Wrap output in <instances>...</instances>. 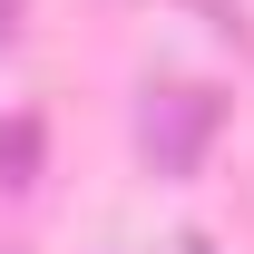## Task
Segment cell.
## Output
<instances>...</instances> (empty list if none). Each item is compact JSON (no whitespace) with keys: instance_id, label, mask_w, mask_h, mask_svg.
Segmentation results:
<instances>
[{"instance_id":"obj_3","label":"cell","mask_w":254,"mask_h":254,"mask_svg":"<svg viewBox=\"0 0 254 254\" xmlns=\"http://www.w3.org/2000/svg\"><path fill=\"white\" fill-rule=\"evenodd\" d=\"M10 30H20V0H0V49H10Z\"/></svg>"},{"instance_id":"obj_1","label":"cell","mask_w":254,"mask_h":254,"mask_svg":"<svg viewBox=\"0 0 254 254\" xmlns=\"http://www.w3.org/2000/svg\"><path fill=\"white\" fill-rule=\"evenodd\" d=\"M215 127H225V98L215 88H157L147 108H137V147H147L157 176H195L205 147H215Z\"/></svg>"},{"instance_id":"obj_2","label":"cell","mask_w":254,"mask_h":254,"mask_svg":"<svg viewBox=\"0 0 254 254\" xmlns=\"http://www.w3.org/2000/svg\"><path fill=\"white\" fill-rule=\"evenodd\" d=\"M0 186L20 195V186H39V118L20 108V118H0Z\"/></svg>"}]
</instances>
